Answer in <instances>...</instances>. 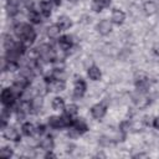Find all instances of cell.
I'll return each mask as SVG.
<instances>
[{
  "label": "cell",
  "mask_w": 159,
  "mask_h": 159,
  "mask_svg": "<svg viewBox=\"0 0 159 159\" xmlns=\"http://www.w3.org/2000/svg\"><path fill=\"white\" fill-rule=\"evenodd\" d=\"M4 71H15L19 68V63L17 61H7L5 60V63H4Z\"/></svg>",
  "instance_id": "obj_23"
},
{
  "label": "cell",
  "mask_w": 159,
  "mask_h": 159,
  "mask_svg": "<svg viewBox=\"0 0 159 159\" xmlns=\"http://www.w3.org/2000/svg\"><path fill=\"white\" fill-rule=\"evenodd\" d=\"M71 128H73L78 134L86 133V132L88 130V125H87V123H86L83 119H81V118H76V119L73 120V124H72Z\"/></svg>",
  "instance_id": "obj_11"
},
{
  "label": "cell",
  "mask_w": 159,
  "mask_h": 159,
  "mask_svg": "<svg viewBox=\"0 0 159 159\" xmlns=\"http://www.w3.org/2000/svg\"><path fill=\"white\" fill-rule=\"evenodd\" d=\"M109 5H111V0H93L92 1V10L96 12H99L103 9L108 7Z\"/></svg>",
  "instance_id": "obj_15"
},
{
  "label": "cell",
  "mask_w": 159,
  "mask_h": 159,
  "mask_svg": "<svg viewBox=\"0 0 159 159\" xmlns=\"http://www.w3.org/2000/svg\"><path fill=\"white\" fill-rule=\"evenodd\" d=\"M149 78L147 76H139L137 80H135V88L138 92H145L148 88H149Z\"/></svg>",
  "instance_id": "obj_10"
},
{
  "label": "cell",
  "mask_w": 159,
  "mask_h": 159,
  "mask_svg": "<svg viewBox=\"0 0 159 159\" xmlns=\"http://www.w3.org/2000/svg\"><path fill=\"white\" fill-rule=\"evenodd\" d=\"M14 32H15L16 37L26 45V47L32 45L36 39V32H35L34 27L26 22H17L14 26Z\"/></svg>",
  "instance_id": "obj_1"
},
{
  "label": "cell",
  "mask_w": 159,
  "mask_h": 159,
  "mask_svg": "<svg viewBox=\"0 0 159 159\" xmlns=\"http://www.w3.org/2000/svg\"><path fill=\"white\" fill-rule=\"evenodd\" d=\"M0 98H1V103L4 104V107L11 108L16 102V92L12 89V87L11 88H4L1 91Z\"/></svg>",
  "instance_id": "obj_2"
},
{
  "label": "cell",
  "mask_w": 159,
  "mask_h": 159,
  "mask_svg": "<svg viewBox=\"0 0 159 159\" xmlns=\"http://www.w3.org/2000/svg\"><path fill=\"white\" fill-rule=\"evenodd\" d=\"M68 1H70V2H72V4H76V2H78L80 0H68Z\"/></svg>",
  "instance_id": "obj_31"
},
{
  "label": "cell",
  "mask_w": 159,
  "mask_h": 159,
  "mask_svg": "<svg viewBox=\"0 0 159 159\" xmlns=\"http://www.w3.org/2000/svg\"><path fill=\"white\" fill-rule=\"evenodd\" d=\"M106 113H107V106L103 103H97V104L92 106V108H91V116L94 119L103 118L106 116Z\"/></svg>",
  "instance_id": "obj_7"
},
{
  "label": "cell",
  "mask_w": 159,
  "mask_h": 159,
  "mask_svg": "<svg viewBox=\"0 0 159 159\" xmlns=\"http://www.w3.org/2000/svg\"><path fill=\"white\" fill-rule=\"evenodd\" d=\"M45 158H56V155L52 153V150H48V152L45 154Z\"/></svg>",
  "instance_id": "obj_29"
},
{
  "label": "cell",
  "mask_w": 159,
  "mask_h": 159,
  "mask_svg": "<svg viewBox=\"0 0 159 159\" xmlns=\"http://www.w3.org/2000/svg\"><path fill=\"white\" fill-rule=\"evenodd\" d=\"M36 133H37L39 135L45 134V133H46V125H45V124H39V125L36 127Z\"/></svg>",
  "instance_id": "obj_26"
},
{
  "label": "cell",
  "mask_w": 159,
  "mask_h": 159,
  "mask_svg": "<svg viewBox=\"0 0 159 159\" xmlns=\"http://www.w3.org/2000/svg\"><path fill=\"white\" fill-rule=\"evenodd\" d=\"M63 112H65L67 116H70V117L75 118V117L77 116V113H78V107H77V104L72 103V104L66 106V108H65V111H63Z\"/></svg>",
  "instance_id": "obj_22"
},
{
  "label": "cell",
  "mask_w": 159,
  "mask_h": 159,
  "mask_svg": "<svg viewBox=\"0 0 159 159\" xmlns=\"http://www.w3.org/2000/svg\"><path fill=\"white\" fill-rule=\"evenodd\" d=\"M29 20L34 25L40 24L41 22V15H40V12L37 10H35V9H31L30 12H29Z\"/></svg>",
  "instance_id": "obj_21"
},
{
  "label": "cell",
  "mask_w": 159,
  "mask_h": 159,
  "mask_svg": "<svg viewBox=\"0 0 159 159\" xmlns=\"http://www.w3.org/2000/svg\"><path fill=\"white\" fill-rule=\"evenodd\" d=\"M153 127L159 130V117H155V118L153 119Z\"/></svg>",
  "instance_id": "obj_28"
},
{
  "label": "cell",
  "mask_w": 159,
  "mask_h": 159,
  "mask_svg": "<svg viewBox=\"0 0 159 159\" xmlns=\"http://www.w3.org/2000/svg\"><path fill=\"white\" fill-rule=\"evenodd\" d=\"M2 135L7 140H12V142H16V143L21 140V135H20L19 130L14 127H10V125L2 129Z\"/></svg>",
  "instance_id": "obj_5"
},
{
  "label": "cell",
  "mask_w": 159,
  "mask_h": 159,
  "mask_svg": "<svg viewBox=\"0 0 159 159\" xmlns=\"http://www.w3.org/2000/svg\"><path fill=\"white\" fill-rule=\"evenodd\" d=\"M86 89H87V83L83 78H77L75 81V84H73V98L76 99H80L84 96L86 93Z\"/></svg>",
  "instance_id": "obj_4"
},
{
  "label": "cell",
  "mask_w": 159,
  "mask_h": 159,
  "mask_svg": "<svg viewBox=\"0 0 159 159\" xmlns=\"http://www.w3.org/2000/svg\"><path fill=\"white\" fill-rule=\"evenodd\" d=\"M87 75H88V77H89L92 81H99L101 77H102V72H101V70H99L96 65H92V66L88 67Z\"/></svg>",
  "instance_id": "obj_14"
},
{
  "label": "cell",
  "mask_w": 159,
  "mask_h": 159,
  "mask_svg": "<svg viewBox=\"0 0 159 159\" xmlns=\"http://www.w3.org/2000/svg\"><path fill=\"white\" fill-rule=\"evenodd\" d=\"M14 155V152H12V149L10 148V147H4V148H1L0 149V157H2V158H11Z\"/></svg>",
  "instance_id": "obj_24"
},
{
  "label": "cell",
  "mask_w": 159,
  "mask_h": 159,
  "mask_svg": "<svg viewBox=\"0 0 159 159\" xmlns=\"http://www.w3.org/2000/svg\"><path fill=\"white\" fill-rule=\"evenodd\" d=\"M125 20V14L123 10L120 9H113L112 10V15H111V21L116 25H122Z\"/></svg>",
  "instance_id": "obj_8"
},
{
  "label": "cell",
  "mask_w": 159,
  "mask_h": 159,
  "mask_svg": "<svg viewBox=\"0 0 159 159\" xmlns=\"http://www.w3.org/2000/svg\"><path fill=\"white\" fill-rule=\"evenodd\" d=\"M61 27L57 25V24H53V25H50L47 29H46V34L50 39H58L60 37V34H61Z\"/></svg>",
  "instance_id": "obj_16"
},
{
  "label": "cell",
  "mask_w": 159,
  "mask_h": 159,
  "mask_svg": "<svg viewBox=\"0 0 159 159\" xmlns=\"http://www.w3.org/2000/svg\"><path fill=\"white\" fill-rule=\"evenodd\" d=\"M57 25L61 27V30H68L72 26V20L68 16L62 15L57 19Z\"/></svg>",
  "instance_id": "obj_17"
},
{
  "label": "cell",
  "mask_w": 159,
  "mask_h": 159,
  "mask_svg": "<svg viewBox=\"0 0 159 159\" xmlns=\"http://www.w3.org/2000/svg\"><path fill=\"white\" fill-rule=\"evenodd\" d=\"M152 50H153V53H154L155 56H159V42H155V43L153 45Z\"/></svg>",
  "instance_id": "obj_27"
},
{
  "label": "cell",
  "mask_w": 159,
  "mask_h": 159,
  "mask_svg": "<svg viewBox=\"0 0 159 159\" xmlns=\"http://www.w3.org/2000/svg\"><path fill=\"white\" fill-rule=\"evenodd\" d=\"M112 24H113L112 21H109V20H107V19H103V20H101V21L97 24L96 29H97V31H98L99 35L107 36V35H109L111 31H112Z\"/></svg>",
  "instance_id": "obj_6"
},
{
  "label": "cell",
  "mask_w": 159,
  "mask_h": 159,
  "mask_svg": "<svg viewBox=\"0 0 159 159\" xmlns=\"http://www.w3.org/2000/svg\"><path fill=\"white\" fill-rule=\"evenodd\" d=\"M21 132H22L24 135H26V137H31V135L36 132V128H35V125H34L32 123H30V122H25V123H22V125H21Z\"/></svg>",
  "instance_id": "obj_18"
},
{
  "label": "cell",
  "mask_w": 159,
  "mask_h": 159,
  "mask_svg": "<svg viewBox=\"0 0 159 159\" xmlns=\"http://www.w3.org/2000/svg\"><path fill=\"white\" fill-rule=\"evenodd\" d=\"M6 9H7V15L14 17L19 14V5H6Z\"/></svg>",
  "instance_id": "obj_25"
},
{
  "label": "cell",
  "mask_w": 159,
  "mask_h": 159,
  "mask_svg": "<svg viewBox=\"0 0 159 159\" xmlns=\"http://www.w3.org/2000/svg\"><path fill=\"white\" fill-rule=\"evenodd\" d=\"M51 10H52V2H51V1H48V0H42V1H40V12L42 14V16L50 17Z\"/></svg>",
  "instance_id": "obj_13"
},
{
  "label": "cell",
  "mask_w": 159,
  "mask_h": 159,
  "mask_svg": "<svg viewBox=\"0 0 159 159\" xmlns=\"http://www.w3.org/2000/svg\"><path fill=\"white\" fill-rule=\"evenodd\" d=\"M51 106L55 111H65V108H66V104H65V101L62 97H55L52 99Z\"/></svg>",
  "instance_id": "obj_20"
},
{
  "label": "cell",
  "mask_w": 159,
  "mask_h": 159,
  "mask_svg": "<svg viewBox=\"0 0 159 159\" xmlns=\"http://www.w3.org/2000/svg\"><path fill=\"white\" fill-rule=\"evenodd\" d=\"M143 10H144V12H145L147 15L152 16V15H154V14L157 12L158 6H157V4H155L154 1H147V2H144V5H143Z\"/></svg>",
  "instance_id": "obj_19"
},
{
  "label": "cell",
  "mask_w": 159,
  "mask_h": 159,
  "mask_svg": "<svg viewBox=\"0 0 159 159\" xmlns=\"http://www.w3.org/2000/svg\"><path fill=\"white\" fill-rule=\"evenodd\" d=\"M53 147H55V142H53V139H52L51 135H46L45 138H42L40 140V148L43 149L45 152L53 150Z\"/></svg>",
  "instance_id": "obj_12"
},
{
  "label": "cell",
  "mask_w": 159,
  "mask_h": 159,
  "mask_svg": "<svg viewBox=\"0 0 159 159\" xmlns=\"http://www.w3.org/2000/svg\"><path fill=\"white\" fill-rule=\"evenodd\" d=\"M48 1H51L55 6H60L61 5V0H48Z\"/></svg>",
  "instance_id": "obj_30"
},
{
  "label": "cell",
  "mask_w": 159,
  "mask_h": 159,
  "mask_svg": "<svg viewBox=\"0 0 159 159\" xmlns=\"http://www.w3.org/2000/svg\"><path fill=\"white\" fill-rule=\"evenodd\" d=\"M58 45H60V48L63 50V51H68L70 48H72L73 46V41H72V37L70 35H62L58 37Z\"/></svg>",
  "instance_id": "obj_9"
},
{
  "label": "cell",
  "mask_w": 159,
  "mask_h": 159,
  "mask_svg": "<svg viewBox=\"0 0 159 159\" xmlns=\"http://www.w3.org/2000/svg\"><path fill=\"white\" fill-rule=\"evenodd\" d=\"M46 88L51 92H61L66 88V83L63 80H60L58 77H56L53 75V77L51 78V81L46 82Z\"/></svg>",
  "instance_id": "obj_3"
}]
</instances>
